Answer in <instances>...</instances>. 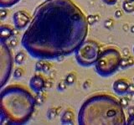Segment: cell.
Here are the masks:
<instances>
[{"mask_svg":"<svg viewBox=\"0 0 134 125\" xmlns=\"http://www.w3.org/2000/svg\"><path fill=\"white\" fill-rule=\"evenodd\" d=\"M87 17L72 0H45L21 40L33 58L54 60L76 52L88 34Z\"/></svg>","mask_w":134,"mask_h":125,"instance_id":"1","label":"cell"},{"mask_svg":"<svg viewBox=\"0 0 134 125\" xmlns=\"http://www.w3.org/2000/svg\"><path fill=\"white\" fill-rule=\"evenodd\" d=\"M78 124L124 125L127 119L120 100L111 94L98 93L90 97L80 107Z\"/></svg>","mask_w":134,"mask_h":125,"instance_id":"2","label":"cell"},{"mask_svg":"<svg viewBox=\"0 0 134 125\" xmlns=\"http://www.w3.org/2000/svg\"><path fill=\"white\" fill-rule=\"evenodd\" d=\"M36 97L25 87L9 85L1 92V124H24L34 112Z\"/></svg>","mask_w":134,"mask_h":125,"instance_id":"3","label":"cell"},{"mask_svg":"<svg viewBox=\"0 0 134 125\" xmlns=\"http://www.w3.org/2000/svg\"><path fill=\"white\" fill-rule=\"evenodd\" d=\"M121 52L117 47L108 46L101 51L98 60L95 64L97 74L102 77H108L115 74L121 67Z\"/></svg>","mask_w":134,"mask_h":125,"instance_id":"4","label":"cell"},{"mask_svg":"<svg viewBox=\"0 0 134 125\" xmlns=\"http://www.w3.org/2000/svg\"><path fill=\"white\" fill-rule=\"evenodd\" d=\"M100 54V45L93 40H88L76 50L75 57L80 65L91 66L96 64Z\"/></svg>","mask_w":134,"mask_h":125,"instance_id":"5","label":"cell"},{"mask_svg":"<svg viewBox=\"0 0 134 125\" xmlns=\"http://www.w3.org/2000/svg\"><path fill=\"white\" fill-rule=\"evenodd\" d=\"M0 76H1V87H3L9 81L13 69V56L9 46L6 41H0Z\"/></svg>","mask_w":134,"mask_h":125,"instance_id":"6","label":"cell"},{"mask_svg":"<svg viewBox=\"0 0 134 125\" xmlns=\"http://www.w3.org/2000/svg\"><path fill=\"white\" fill-rule=\"evenodd\" d=\"M13 21L16 30H21L27 27V25L31 22V17L29 14L24 10H19L13 14Z\"/></svg>","mask_w":134,"mask_h":125,"instance_id":"7","label":"cell"},{"mask_svg":"<svg viewBox=\"0 0 134 125\" xmlns=\"http://www.w3.org/2000/svg\"><path fill=\"white\" fill-rule=\"evenodd\" d=\"M29 87L32 91L35 93H40L44 91L45 88V81L43 76L34 75L29 80Z\"/></svg>","mask_w":134,"mask_h":125,"instance_id":"8","label":"cell"},{"mask_svg":"<svg viewBox=\"0 0 134 125\" xmlns=\"http://www.w3.org/2000/svg\"><path fill=\"white\" fill-rule=\"evenodd\" d=\"M130 81L127 79L121 78L118 79L116 81H114L112 85L113 91L115 92L117 95H125L128 93V88L130 86Z\"/></svg>","mask_w":134,"mask_h":125,"instance_id":"9","label":"cell"},{"mask_svg":"<svg viewBox=\"0 0 134 125\" xmlns=\"http://www.w3.org/2000/svg\"><path fill=\"white\" fill-rule=\"evenodd\" d=\"M14 35V30L9 25L2 24L0 26V41H7Z\"/></svg>","mask_w":134,"mask_h":125,"instance_id":"10","label":"cell"},{"mask_svg":"<svg viewBox=\"0 0 134 125\" xmlns=\"http://www.w3.org/2000/svg\"><path fill=\"white\" fill-rule=\"evenodd\" d=\"M74 112H72V110L70 108H67L62 113L60 123L62 124H74Z\"/></svg>","mask_w":134,"mask_h":125,"instance_id":"11","label":"cell"},{"mask_svg":"<svg viewBox=\"0 0 134 125\" xmlns=\"http://www.w3.org/2000/svg\"><path fill=\"white\" fill-rule=\"evenodd\" d=\"M122 9L127 14L134 12V0H125V1H123Z\"/></svg>","mask_w":134,"mask_h":125,"instance_id":"12","label":"cell"},{"mask_svg":"<svg viewBox=\"0 0 134 125\" xmlns=\"http://www.w3.org/2000/svg\"><path fill=\"white\" fill-rule=\"evenodd\" d=\"M20 0H0L1 8H9L18 3Z\"/></svg>","mask_w":134,"mask_h":125,"instance_id":"13","label":"cell"},{"mask_svg":"<svg viewBox=\"0 0 134 125\" xmlns=\"http://www.w3.org/2000/svg\"><path fill=\"white\" fill-rule=\"evenodd\" d=\"M25 58H26L25 54H24L23 51H20V52L17 53L16 56H14V62L17 65H21L24 62Z\"/></svg>","mask_w":134,"mask_h":125,"instance_id":"14","label":"cell"},{"mask_svg":"<svg viewBox=\"0 0 134 125\" xmlns=\"http://www.w3.org/2000/svg\"><path fill=\"white\" fill-rule=\"evenodd\" d=\"M76 75L75 73H70L66 76V82L67 83V85L70 86L73 85L75 82H76Z\"/></svg>","mask_w":134,"mask_h":125,"instance_id":"15","label":"cell"},{"mask_svg":"<svg viewBox=\"0 0 134 125\" xmlns=\"http://www.w3.org/2000/svg\"><path fill=\"white\" fill-rule=\"evenodd\" d=\"M58 114V111H57V108H50V109H49V111L47 112V117L49 119H53V118H54L56 116H57Z\"/></svg>","mask_w":134,"mask_h":125,"instance_id":"16","label":"cell"},{"mask_svg":"<svg viewBox=\"0 0 134 125\" xmlns=\"http://www.w3.org/2000/svg\"><path fill=\"white\" fill-rule=\"evenodd\" d=\"M23 76H24V69L21 68V67H18V68H16L14 70V71H13V77H14V78L16 79L21 78Z\"/></svg>","mask_w":134,"mask_h":125,"instance_id":"17","label":"cell"},{"mask_svg":"<svg viewBox=\"0 0 134 125\" xmlns=\"http://www.w3.org/2000/svg\"><path fill=\"white\" fill-rule=\"evenodd\" d=\"M99 18L97 15H92V14H90V15L87 16V22H88L89 24H94L96 22L98 21Z\"/></svg>","mask_w":134,"mask_h":125,"instance_id":"18","label":"cell"},{"mask_svg":"<svg viewBox=\"0 0 134 125\" xmlns=\"http://www.w3.org/2000/svg\"><path fill=\"white\" fill-rule=\"evenodd\" d=\"M44 60H40L39 61L35 64V71H43V67L44 65Z\"/></svg>","mask_w":134,"mask_h":125,"instance_id":"19","label":"cell"},{"mask_svg":"<svg viewBox=\"0 0 134 125\" xmlns=\"http://www.w3.org/2000/svg\"><path fill=\"white\" fill-rule=\"evenodd\" d=\"M113 25H114V21H113L112 19H107L105 20L104 26L107 30H111V29L113 27Z\"/></svg>","mask_w":134,"mask_h":125,"instance_id":"20","label":"cell"},{"mask_svg":"<svg viewBox=\"0 0 134 125\" xmlns=\"http://www.w3.org/2000/svg\"><path fill=\"white\" fill-rule=\"evenodd\" d=\"M66 87H67V83L66 82V81H60V82L58 83V85H57V89L60 92L65 91V90L66 89Z\"/></svg>","mask_w":134,"mask_h":125,"instance_id":"21","label":"cell"},{"mask_svg":"<svg viewBox=\"0 0 134 125\" xmlns=\"http://www.w3.org/2000/svg\"><path fill=\"white\" fill-rule=\"evenodd\" d=\"M127 67H129L128 65V61H127V57H122L121 61V69H126Z\"/></svg>","mask_w":134,"mask_h":125,"instance_id":"22","label":"cell"},{"mask_svg":"<svg viewBox=\"0 0 134 125\" xmlns=\"http://www.w3.org/2000/svg\"><path fill=\"white\" fill-rule=\"evenodd\" d=\"M44 97L42 95L41 93H38V96L36 97V102H37V104L41 105V104L44 103Z\"/></svg>","mask_w":134,"mask_h":125,"instance_id":"23","label":"cell"},{"mask_svg":"<svg viewBox=\"0 0 134 125\" xmlns=\"http://www.w3.org/2000/svg\"><path fill=\"white\" fill-rule=\"evenodd\" d=\"M9 14V12H8L7 9H5L4 8H2V9L0 10V19L3 20Z\"/></svg>","mask_w":134,"mask_h":125,"instance_id":"24","label":"cell"},{"mask_svg":"<svg viewBox=\"0 0 134 125\" xmlns=\"http://www.w3.org/2000/svg\"><path fill=\"white\" fill-rule=\"evenodd\" d=\"M120 102H121V106L123 108H127L128 106V103H129V100L127 99V97H121L120 99Z\"/></svg>","mask_w":134,"mask_h":125,"instance_id":"25","label":"cell"},{"mask_svg":"<svg viewBox=\"0 0 134 125\" xmlns=\"http://www.w3.org/2000/svg\"><path fill=\"white\" fill-rule=\"evenodd\" d=\"M50 68H51L50 63L45 61V62H44V67H43V71L44 72H48V71L50 70Z\"/></svg>","mask_w":134,"mask_h":125,"instance_id":"26","label":"cell"},{"mask_svg":"<svg viewBox=\"0 0 134 125\" xmlns=\"http://www.w3.org/2000/svg\"><path fill=\"white\" fill-rule=\"evenodd\" d=\"M127 124H134V112L131 115H129V118L127 120Z\"/></svg>","mask_w":134,"mask_h":125,"instance_id":"27","label":"cell"},{"mask_svg":"<svg viewBox=\"0 0 134 125\" xmlns=\"http://www.w3.org/2000/svg\"><path fill=\"white\" fill-rule=\"evenodd\" d=\"M102 1L107 5H115L117 3V0H102Z\"/></svg>","mask_w":134,"mask_h":125,"instance_id":"28","label":"cell"},{"mask_svg":"<svg viewBox=\"0 0 134 125\" xmlns=\"http://www.w3.org/2000/svg\"><path fill=\"white\" fill-rule=\"evenodd\" d=\"M128 94H134V83L133 84H130L129 88H128Z\"/></svg>","mask_w":134,"mask_h":125,"instance_id":"29","label":"cell"},{"mask_svg":"<svg viewBox=\"0 0 134 125\" xmlns=\"http://www.w3.org/2000/svg\"><path fill=\"white\" fill-rule=\"evenodd\" d=\"M127 61H128L129 66H132V65H134V59L132 56H128V57H127Z\"/></svg>","mask_w":134,"mask_h":125,"instance_id":"30","label":"cell"},{"mask_svg":"<svg viewBox=\"0 0 134 125\" xmlns=\"http://www.w3.org/2000/svg\"><path fill=\"white\" fill-rule=\"evenodd\" d=\"M121 15H122V13H121V10H117V11L115 12V17L117 18V19H119V18L121 17Z\"/></svg>","mask_w":134,"mask_h":125,"instance_id":"31","label":"cell"},{"mask_svg":"<svg viewBox=\"0 0 134 125\" xmlns=\"http://www.w3.org/2000/svg\"><path fill=\"white\" fill-rule=\"evenodd\" d=\"M9 44H10V46H13V47H14V46H17L18 41H17V40H16V39H13V40H12L11 41H10Z\"/></svg>","mask_w":134,"mask_h":125,"instance_id":"32","label":"cell"},{"mask_svg":"<svg viewBox=\"0 0 134 125\" xmlns=\"http://www.w3.org/2000/svg\"><path fill=\"white\" fill-rule=\"evenodd\" d=\"M91 82H90V81H85V83H84V86H83V87H84V89H88L89 87H90V84Z\"/></svg>","mask_w":134,"mask_h":125,"instance_id":"33","label":"cell"},{"mask_svg":"<svg viewBox=\"0 0 134 125\" xmlns=\"http://www.w3.org/2000/svg\"><path fill=\"white\" fill-rule=\"evenodd\" d=\"M52 87V83L50 81H45V89H49Z\"/></svg>","mask_w":134,"mask_h":125,"instance_id":"34","label":"cell"},{"mask_svg":"<svg viewBox=\"0 0 134 125\" xmlns=\"http://www.w3.org/2000/svg\"><path fill=\"white\" fill-rule=\"evenodd\" d=\"M122 52L124 53V56H127V55H128V53H129V51H128V49H127V48L123 49Z\"/></svg>","mask_w":134,"mask_h":125,"instance_id":"35","label":"cell"},{"mask_svg":"<svg viewBox=\"0 0 134 125\" xmlns=\"http://www.w3.org/2000/svg\"><path fill=\"white\" fill-rule=\"evenodd\" d=\"M131 32L132 33H134V25H133L131 27Z\"/></svg>","mask_w":134,"mask_h":125,"instance_id":"36","label":"cell"},{"mask_svg":"<svg viewBox=\"0 0 134 125\" xmlns=\"http://www.w3.org/2000/svg\"><path fill=\"white\" fill-rule=\"evenodd\" d=\"M133 83H134V77H133Z\"/></svg>","mask_w":134,"mask_h":125,"instance_id":"37","label":"cell"},{"mask_svg":"<svg viewBox=\"0 0 134 125\" xmlns=\"http://www.w3.org/2000/svg\"><path fill=\"white\" fill-rule=\"evenodd\" d=\"M133 53H134V46H133Z\"/></svg>","mask_w":134,"mask_h":125,"instance_id":"38","label":"cell"}]
</instances>
